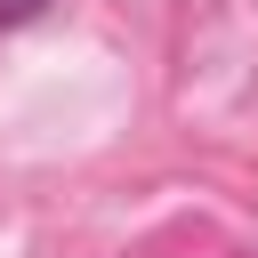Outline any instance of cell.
<instances>
[{"instance_id": "obj_1", "label": "cell", "mask_w": 258, "mask_h": 258, "mask_svg": "<svg viewBox=\"0 0 258 258\" xmlns=\"http://www.w3.org/2000/svg\"><path fill=\"white\" fill-rule=\"evenodd\" d=\"M24 16H40V0H0V24H24Z\"/></svg>"}]
</instances>
